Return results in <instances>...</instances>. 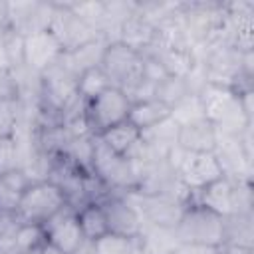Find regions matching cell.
Wrapping results in <instances>:
<instances>
[{"mask_svg":"<svg viewBox=\"0 0 254 254\" xmlns=\"http://www.w3.org/2000/svg\"><path fill=\"white\" fill-rule=\"evenodd\" d=\"M67 206L65 194L52 181L32 183L20 196L16 206V220L30 224H46L54 214Z\"/></svg>","mask_w":254,"mask_h":254,"instance_id":"1","label":"cell"},{"mask_svg":"<svg viewBox=\"0 0 254 254\" xmlns=\"http://www.w3.org/2000/svg\"><path fill=\"white\" fill-rule=\"evenodd\" d=\"M91 173L113 192H127L137 187L135 165L127 157L105 147L97 139V135H95V145H93Z\"/></svg>","mask_w":254,"mask_h":254,"instance_id":"2","label":"cell"},{"mask_svg":"<svg viewBox=\"0 0 254 254\" xmlns=\"http://www.w3.org/2000/svg\"><path fill=\"white\" fill-rule=\"evenodd\" d=\"M175 232L181 244L194 242V244L222 246L224 244V218L198 204H189Z\"/></svg>","mask_w":254,"mask_h":254,"instance_id":"3","label":"cell"},{"mask_svg":"<svg viewBox=\"0 0 254 254\" xmlns=\"http://www.w3.org/2000/svg\"><path fill=\"white\" fill-rule=\"evenodd\" d=\"M99 65L109 77L111 85L119 87L121 91H127L131 85L143 79V56L121 42L107 44Z\"/></svg>","mask_w":254,"mask_h":254,"instance_id":"4","label":"cell"},{"mask_svg":"<svg viewBox=\"0 0 254 254\" xmlns=\"http://www.w3.org/2000/svg\"><path fill=\"white\" fill-rule=\"evenodd\" d=\"M131 204L139 210L141 218L145 224H155V226H163V228H177V224L181 222L185 208L189 204L167 196V194H143L135 189L123 192Z\"/></svg>","mask_w":254,"mask_h":254,"instance_id":"5","label":"cell"},{"mask_svg":"<svg viewBox=\"0 0 254 254\" xmlns=\"http://www.w3.org/2000/svg\"><path fill=\"white\" fill-rule=\"evenodd\" d=\"M129 107H131V101L127 99V95L119 87H113V85L101 91L91 101H87L85 115H87L93 135H99L107 131L109 127L127 121Z\"/></svg>","mask_w":254,"mask_h":254,"instance_id":"6","label":"cell"},{"mask_svg":"<svg viewBox=\"0 0 254 254\" xmlns=\"http://www.w3.org/2000/svg\"><path fill=\"white\" fill-rule=\"evenodd\" d=\"M50 32L58 38L64 52H71V50L87 44L89 40L101 36L93 28L83 24L79 18H75L65 8L64 2H54V18H52V24H50Z\"/></svg>","mask_w":254,"mask_h":254,"instance_id":"7","label":"cell"},{"mask_svg":"<svg viewBox=\"0 0 254 254\" xmlns=\"http://www.w3.org/2000/svg\"><path fill=\"white\" fill-rule=\"evenodd\" d=\"M177 177L190 192H196L202 187L210 185L212 181L224 177V173L214 153H189L187 151L183 163L177 169Z\"/></svg>","mask_w":254,"mask_h":254,"instance_id":"8","label":"cell"},{"mask_svg":"<svg viewBox=\"0 0 254 254\" xmlns=\"http://www.w3.org/2000/svg\"><path fill=\"white\" fill-rule=\"evenodd\" d=\"M101 206L107 216L109 232L125 236V238H137L143 228V218L139 210L131 204V200L123 192H113L105 200H101Z\"/></svg>","mask_w":254,"mask_h":254,"instance_id":"9","label":"cell"},{"mask_svg":"<svg viewBox=\"0 0 254 254\" xmlns=\"http://www.w3.org/2000/svg\"><path fill=\"white\" fill-rule=\"evenodd\" d=\"M62 54L64 48L50 30L28 34L24 40V67L38 75L52 67L62 58Z\"/></svg>","mask_w":254,"mask_h":254,"instance_id":"10","label":"cell"},{"mask_svg":"<svg viewBox=\"0 0 254 254\" xmlns=\"http://www.w3.org/2000/svg\"><path fill=\"white\" fill-rule=\"evenodd\" d=\"M42 226L46 232V244H52L54 248H58L65 254H73V250L85 240L81 234V228L77 224L75 210L71 206L62 208L58 214H54Z\"/></svg>","mask_w":254,"mask_h":254,"instance_id":"11","label":"cell"},{"mask_svg":"<svg viewBox=\"0 0 254 254\" xmlns=\"http://www.w3.org/2000/svg\"><path fill=\"white\" fill-rule=\"evenodd\" d=\"M190 204H198L222 218L234 214V183L228 177H220L200 190L192 192Z\"/></svg>","mask_w":254,"mask_h":254,"instance_id":"12","label":"cell"},{"mask_svg":"<svg viewBox=\"0 0 254 254\" xmlns=\"http://www.w3.org/2000/svg\"><path fill=\"white\" fill-rule=\"evenodd\" d=\"M157 38V30L155 26H151L147 20H143L137 12L133 16H129L117 30V42H121L123 46L131 48L133 52L145 56Z\"/></svg>","mask_w":254,"mask_h":254,"instance_id":"13","label":"cell"},{"mask_svg":"<svg viewBox=\"0 0 254 254\" xmlns=\"http://www.w3.org/2000/svg\"><path fill=\"white\" fill-rule=\"evenodd\" d=\"M216 141H218L216 129L208 119H200L179 127L177 145L189 153H214Z\"/></svg>","mask_w":254,"mask_h":254,"instance_id":"14","label":"cell"},{"mask_svg":"<svg viewBox=\"0 0 254 254\" xmlns=\"http://www.w3.org/2000/svg\"><path fill=\"white\" fill-rule=\"evenodd\" d=\"M198 97H200V103H202V109H204V117L212 125H216L226 113H230L238 105V97H236L234 89L222 87V85L206 83L200 89Z\"/></svg>","mask_w":254,"mask_h":254,"instance_id":"15","label":"cell"},{"mask_svg":"<svg viewBox=\"0 0 254 254\" xmlns=\"http://www.w3.org/2000/svg\"><path fill=\"white\" fill-rule=\"evenodd\" d=\"M137 242L145 254H177L181 246L175 228H163L155 224H143Z\"/></svg>","mask_w":254,"mask_h":254,"instance_id":"16","label":"cell"},{"mask_svg":"<svg viewBox=\"0 0 254 254\" xmlns=\"http://www.w3.org/2000/svg\"><path fill=\"white\" fill-rule=\"evenodd\" d=\"M171 115V107L163 101H159L157 97L153 99H145V101H137V103H131L129 107V115H127V121L137 127L139 131H145L157 123H161L163 119H167Z\"/></svg>","mask_w":254,"mask_h":254,"instance_id":"17","label":"cell"},{"mask_svg":"<svg viewBox=\"0 0 254 254\" xmlns=\"http://www.w3.org/2000/svg\"><path fill=\"white\" fill-rule=\"evenodd\" d=\"M97 139H99L105 147H109L111 151H115V153L127 157V155L133 151V147L139 143L141 131H139L137 127H133L129 121H123V123H117V125L109 127L107 131L99 133Z\"/></svg>","mask_w":254,"mask_h":254,"instance_id":"18","label":"cell"},{"mask_svg":"<svg viewBox=\"0 0 254 254\" xmlns=\"http://www.w3.org/2000/svg\"><path fill=\"white\" fill-rule=\"evenodd\" d=\"M75 216H77V224L85 240H97L109 232L107 216H105L101 202H85L83 206L75 210Z\"/></svg>","mask_w":254,"mask_h":254,"instance_id":"19","label":"cell"},{"mask_svg":"<svg viewBox=\"0 0 254 254\" xmlns=\"http://www.w3.org/2000/svg\"><path fill=\"white\" fill-rule=\"evenodd\" d=\"M177 139H179V125L171 119V115L161 123L141 131V141L163 157L169 153V149L177 145Z\"/></svg>","mask_w":254,"mask_h":254,"instance_id":"20","label":"cell"},{"mask_svg":"<svg viewBox=\"0 0 254 254\" xmlns=\"http://www.w3.org/2000/svg\"><path fill=\"white\" fill-rule=\"evenodd\" d=\"M155 58L161 62V65L169 77L185 79L192 71V67L196 65V58L192 54V48H167V50L159 52Z\"/></svg>","mask_w":254,"mask_h":254,"instance_id":"21","label":"cell"},{"mask_svg":"<svg viewBox=\"0 0 254 254\" xmlns=\"http://www.w3.org/2000/svg\"><path fill=\"white\" fill-rule=\"evenodd\" d=\"M252 212L230 214L224 218V244L242 248H254V226Z\"/></svg>","mask_w":254,"mask_h":254,"instance_id":"22","label":"cell"},{"mask_svg":"<svg viewBox=\"0 0 254 254\" xmlns=\"http://www.w3.org/2000/svg\"><path fill=\"white\" fill-rule=\"evenodd\" d=\"M107 87H111L109 77L105 75V71L101 69V65L83 69L77 75V95L87 103L93 97H97L101 91H105Z\"/></svg>","mask_w":254,"mask_h":254,"instance_id":"23","label":"cell"},{"mask_svg":"<svg viewBox=\"0 0 254 254\" xmlns=\"http://www.w3.org/2000/svg\"><path fill=\"white\" fill-rule=\"evenodd\" d=\"M65 8L79 18L83 24L93 28L97 34H101L105 26V2H64Z\"/></svg>","mask_w":254,"mask_h":254,"instance_id":"24","label":"cell"},{"mask_svg":"<svg viewBox=\"0 0 254 254\" xmlns=\"http://www.w3.org/2000/svg\"><path fill=\"white\" fill-rule=\"evenodd\" d=\"M46 244V232L42 224H30V222H18L14 232V246L16 254L38 250Z\"/></svg>","mask_w":254,"mask_h":254,"instance_id":"25","label":"cell"},{"mask_svg":"<svg viewBox=\"0 0 254 254\" xmlns=\"http://www.w3.org/2000/svg\"><path fill=\"white\" fill-rule=\"evenodd\" d=\"M171 119L179 127L189 125V123H194V121H200V119H206L204 117L202 103H200V97L194 95V93H190V95L183 97L181 101H177L171 107Z\"/></svg>","mask_w":254,"mask_h":254,"instance_id":"26","label":"cell"},{"mask_svg":"<svg viewBox=\"0 0 254 254\" xmlns=\"http://www.w3.org/2000/svg\"><path fill=\"white\" fill-rule=\"evenodd\" d=\"M24 40L26 36L14 28H6L0 42L4 46V52L8 56V62H10V67L12 69H20L24 67Z\"/></svg>","mask_w":254,"mask_h":254,"instance_id":"27","label":"cell"},{"mask_svg":"<svg viewBox=\"0 0 254 254\" xmlns=\"http://www.w3.org/2000/svg\"><path fill=\"white\" fill-rule=\"evenodd\" d=\"M187 95H190L189 93V87H187V83H185V79H181V77H165L163 81H159L157 83V87H155V97L159 99V101H163V103H167L169 107H173L177 101H181L183 97H187Z\"/></svg>","mask_w":254,"mask_h":254,"instance_id":"28","label":"cell"},{"mask_svg":"<svg viewBox=\"0 0 254 254\" xmlns=\"http://www.w3.org/2000/svg\"><path fill=\"white\" fill-rule=\"evenodd\" d=\"M131 242H133V238H125V236H119L113 232H107L101 238L93 240L97 254H127L131 248Z\"/></svg>","mask_w":254,"mask_h":254,"instance_id":"29","label":"cell"},{"mask_svg":"<svg viewBox=\"0 0 254 254\" xmlns=\"http://www.w3.org/2000/svg\"><path fill=\"white\" fill-rule=\"evenodd\" d=\"M20 119V107L16 101H0V137H12Z\"/></svg>","mask_w":254,"mask_h":254,"instance_id":"30","label":"cell"},{"mask_svg":"<svg viewBox=\"0 0 254 254\" xmlns=\"http://www.w3.org/2000/svg\"><path fill=\"white\" fill-rule=\"evenodd\" d=\"M20 167V151L12 137H0V175Z\"/></svg>","mask_w":254,"mask_h":254,"instance_id":"31","label":"cell"},{"mask_svg":"<svg viewBox=\"0 0 254 254\" xmlns=\"http://www.w3.org/2000/svg\"><path fill=\"white\" fill-rule=\"evenodd\" d=\"M20 95L18 79L14 69H2L0 71V101H16Z\"/></svg>","mask_w":254,"mask_h":254,"instance_id":"32","label":"cell"},{"mask_svg":"<svg viewBox=\"0 0 254 254\" xmlns=\"http://www.w3.org/2000/svg\"><path fill=\"white\" fill-rule=\"evenodd\" d=\"M177 254H220V246H212V244H181Z\"/></svg>","mask_w":254,"mask_h":254,"instance_id":"33","label":"cell"},{"mask_svg":"<svg viewBox=\"0 0 254 254\" xmlns=\"http://www.w3.org/2000/svg\"><path fill=\"white\" fill-rule=\"evenodd\" d=\"M254 248H242V246H234V244H222L220 246V254H252Z\"/></svg>","mask_w":254,"mask_h":254,"instance_id":"34","label":"cell"},{"mask_svg":"<svg viewBox=\"0 0 254 254\" xmlns=\"http://www.w3.org/2000/svg\"><path fill=\"white\" fill-rule=\"evenodd\" d=\"M73 254H97L93 240H83V242L73 250Z\"/></svg>","mask_w":254,"mask_h":254,"instance_id":"35","label":"cell"},{"mask_svg":"<svg viewBox=\"0 0 254 254\" xmlns=\"http://www.w3.org/2000/svg\"><path fill=\"white\" fill-rule=\"evenodd\" d=\"M2 69H12V67H10L8 56H6V52H4V46H2V42H0V71H2Z\"/></svg>","mask_w":254,"mask_h":254,"instance_id":"36","label":"cell"},{"mask_svg":"<svg viewBox=\"0 0 254 254\" xmlns=\"http://www.w3.org/2000/svg\"><path fill=\"white\" fill-rule=\"evenodd\" d=\"M127 254H145V252H143V248L139 246L137 238H133V242H131V248H129V252H127Z\"/></svg>","mask_w":254,"mask_h":254,"instance_id":"37","label":"cell"},{"mask_svg":"<svg viewBox=\"0 0 254 254\" xmlns=\"http://www.w3.org/2000/svg\"><path fill=\"white\" fill-rule=\"evenodd\" d=\"M42 254H65V252H62V250L54 248L52 244H44V248H42Z\"/></svg>","mask_w":254,"mask_h":254,"instance_id":"38","label":"cell"},{"mask_svg":"<svg viewBox=\"0 0 254 254\" xmlns=\"http://www.w3.org/2000/svg\"><path fill=\"white\" fill-rule=\"evenodd\" d=\"M0 22H6V2H0Z\"/></svg>","mask_w":254,"mask_h":254,"instance_id":"39","label":"cell"},{"mask_svg":"<svg viewBox=\"0 0 254 254\" xmlns=\"http://www.w3.org/2000/svg\"><path fill=\"white\" fill-rule=\"evenodd\" d=\"M44 248V246H42ZM42 248H38V250H30V252H20V254H42Z\"/></svg>","mask_w":254,"mask_h":254,"instance_id":"40","label":"cell"},{"mask_svg":"<svg viewBox=\"0 0 254 254\" xmlns=\"http://www.w3.org/2000/svg\"><path fill=\"white\" fill-rule=\"evenodd\" d=\"M6 28H8V24H6V22H0V38H2V34H4Z\"/></svg>","mask_w":254,"mask_h":254,"instance_id":"41","label":"cell"}]
</instances>
